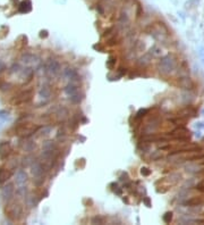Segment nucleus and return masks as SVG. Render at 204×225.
Segmentation results:
<instances>
[{
	"label": "nucleus",
	"instance_id": "1",
	"mask_svg": "<svg viewBox=\"0 0 204 225\" xmlns=\"http://www.w3.org/2000/svg\"><path fill=\"white\" fill-rule=\"evenodd\" d=\"M178 67H179V63H178L177 58L174 56H170V55L163 57L160 64H159V71L165 76L170 75L171 73L178 71Z\"/></svg>",
	"mask_w": 204,
	"mask_h": 225
},
{
	"label": "nucleus",
	"instance_id": "2",
	"mask_svg": "<svg viewBox=\"0 0 204 225\" xmlns=\"http://www.w3.org/2000/svg\"><path fill=\"white\" fill-rule=\"evenodd\" d=\"M38 130H39V125H38V124H34V123L32 122H23V123H18V124L14 127V133L18 136L26 138V136L32 135Z\"/></svg>",
	"mask_w": 204,
	"mask_h": 225
},
{
	"label": "nucleus",
	"instance_id": "3",
	"mask_svg": "<svg viewBox=\"0 0 204 225\" xmlns=\"http://www.w3.org/2000/svg\"><path fill=\"white\" fill-rule=\"evenodd\" d=\"M5 213L8 218H10L11 221H18V219L23 216V208L20 204L16 202H11L8 204L5 208Z\"/></svg>",
	"mask_w": 204,
	"mask_h": 225
},
{
	"label": "nucleus",
	"instance_id": "4",
	"mask_svg": "<svg viewBox=\"0 0 204 225\" xmlns=\"http://www.w3.org/2000/svg\"><path fill=\"white\" fill-rule=\"evenodd\" d=\"M32 97H33V90H25V91L20 92V94H17L15 97L13 103L15 105H24V103H30L31 100H32Z\"/></svg>",
	"mask_w": 204,
	"mask_h": 225
},
{
	"label": "nucleus",
	"instance_id": "5",
	"mask_svg": "<svg viewBox=\"0 0 204 225\" xmlns=\"http://www.w3.org/2000/svg\"><path fill=\"white\" fill-rule=\"evenodd\" d=\"M176 85L179 86L180 89L192 90L195 86V83L189 76L183 75V76H179L178 79H176Z\"/></svg>",
	"mask_w": 204,
	"mask_h": 225
},
{
	"label": "nucleus",
	"instance_id": "6",
	"mask_svg": "<svg viewBox=\"0 0 204 225\" xmlns=\"http://www.w3.org/2000/svg\"><path fill=\"white\" fill-rule=\"evenodd\" d=\"M184 205L186 207H198V206H203L204 205V193L201 195H193L189 199H187L186 201L184 202Z\"/></svg>",
	"mask_w": 204,
	"mask_h": 225
},
{
	"label": "nucleus",
	"instance_id": "7",
	"mask_svg": "<svg viewBox=\"0 0 204 225\" xmlns=\"http://www.w3.org/2000/svg\"><path fill=\"white\" fill-rule=\"evenodd\" d=\"M177 116H183V117H186V118L195 117V116H197V110L193 106H186L183 109L178 110Z\"/></svg>",
	"mask_w": 204,
	"mask_h": 225
},
{
	"label": "nucleus",
	"instance_id": "8",
	"mask_svg": "<svg viewBox=\"0 0 204 225\" xmlns=\"http://www.w3.org/2000/svg\"><path fill=\"white\" fill-rule=\"evenodd\" d=\"M11 154V146L9 142H1L0 143V158L5 160L10 156Z\"/></svg>",
	"mask_w": 204,
	"mask_h": 225
},
{
	"label": "nucleus",
	"instance_id": "9",
	"mask_svg": "<svg viewBox=\"0 0 204 225\" xmlns=\"http://www.w3.org/2000/svg\"><path fill=\"white\" fill-rule=\"evenodd\" d=\"M11 171L7 167H0V184H3L11 177Z\"/></svg>",
	"mask_w": 204,
	"mask_h": 225
},
{
	"label": "nucleus",
	"instance_id": "10",
	"mask_svg": "<svg viewBox=\"0 0 204 225\" xmlns=\"http://www.w3.org/2000/svg\"><path fill=\"white\" fill-rule=\"evenodd\" d=\"M120 42H122V37L119 35V34L116 33L115 35H112V37L108 38L107 39V41H105V44L109 47H115V46H118V44H120Z\"/></svg>",
	"mask_w": 204,
	"mask_h": 225
},
{
	"label": "nucleus",
	"instance_id": "11",
	"mask_svg": "<svg viewBox=\"0 0 204 225\" xmlns=\"http://www.w3.org/2000/svg\"><path fill=\"white\" fill-rule=\"evenodd\" d=\"M18 10L23 14L30 13L31 10H32V3H31L30 0H24V1H22L20 7H18Z\"/></svg>",
	"mask_w": 204,
	"mask_h": 225
},
{
	"label": "nucleus",
	"instance_id": "12",
	"mask_svg": "<svg viewBox=\"0 0 204 225\" xmlns=\"http://www.w3.org/2000/svg\"><path fill=\"white\" fill-rule=\"evenodd\" d=\"M68 115H69V112H68V110L66 109V108H60L58 112H56V118L57 119H59V121H65V119L68 117Z\"/></svg>",
	"mask_w": 204,
	"mask_h": 225
},
{
	"label": "nucleus",
	"instance_id": "13",
	"mask_svg": "<svg viewBox=\"0 0 204 225\" xmlns=\"http://www.w3.org/2000/svg\"><path fill=\"white\" fill-rule=\"evenodd\" d=\"M65 91H66L67 94H69V96H73V94H75V93L78 92V88H77L75 84H68V85L66 86Z\"/></svg>",
	"mask_w": 204,
	"mask_h": 225
},
{
	"label": "nucleus",
	"instance_id": "14",
	"mask_svg": "<svg viewBox=\"0 0 204 225\" xmlns=\"http://www.w3.org/2000/svg\"><path fill=\"white\" fill-rule=\"evenodd\" d=\"M116 63H117V58H116L115 56H110L109 57V59L107 60V67H108L110 71H112L115 68Z\"/></svg>",
	"mask_w": 204,
	"mask_h": 225
},
{
	"label": "nucleus",
	"instance_id": "15",
	"mask_svg": "<svg viewBox=\"0 0 204 225\" xmlns=\"http://www.w3.org/2000/svg\"><path fill=\"white\" fill-rule=\"evenodd\" d=\"M136 1V10H135V15H136V18H141L142 16H143V7H142L141 2L140 1H137V0H135Z\"/></svg>",
	"mask_w": 204,
	"mask_h": 225
},
{
	"label": "nucleus",
	"instance_id": "16",
	"mask_svg": "<svg viewBox=\"0 0 204 225\" xmlns=\"http://www.w3.org/2000/svg\"><path fill=\"white\" fill-rule=\"evenodd\" d=\"M116 34V29H115V26H111V27H108L107 30L103 32V34H102V37L103 38H110V37H112V35H115Z\"/></svg>",
	"mask_w": 204,
	"mask_h": 225
},
{
	"label": "nucleus",
	"instance_id": "17",
	"mask_svg": "<svg viewBox=\"0 0 204 225\" xmlns=\"http://www.w3.org/2000/svg\"><path fill=\"white\" fill-rule=\"evenodd\" d=\"M172 217H174V214H172L171 212H167L165 215H163L162 218H163V222L167 223V224H169V223L172 221Z\"/></svg>",
	"mask_w": 204,
	"mask_h": 225
},
{
	"label": "nucleus",
	"instance_id": "18",
	"mask_svg": "<svg viewBox=\"0 0 204 225\" xmlns=\"http://www.w3.org/2000/svg\"><path fill=\"white\" fill-rule=\"evenodd\" d=\"M148 109H140L136 114V119H142L146 114H148Z\"/></svg>",
	"mask_w": 204,
	"mask_h": 225
},
{
	"label": "nucleus",
	"instance_id": "19",
	"mask_svg": "<svg viewBox=\"0 0 204 225\" xmlns=\"http://www.w3.org/2000/svg\"><path fill=\"white\" fill-rule=\"evenodd\" d=\"M162 151V150H161ZM161 151H157L154 154V155H152L151 156V159L152 160H158V159H161L162 157H163V155H162V152Z\"/></svg>",
	"mask_w": 204,
	"mask_h": 225
},
{
	"label": "nucleus",
	"instance_id": "20",
	"mask_svg": "<svg viewBox=\"0 0 204 225\" xmlns=\"http://www.w3.org/2000/svg\"><path fill=\"white\" fill-rule=\"evenodd\" d=\"M110 186H112V190H113V191H115L117 195H122V189L118 188L117 183H111V184H110Z\"/></svg>",
	"mask_w": 204,
	"mask_h": 225
},
{
	"label": "nucleus",
	"instance_id": "21",
	"mask_svg": "<svg viewBox=\"0 0 204 225\" xmlns=\"http://www.w3.org/2000/svg\"><path fill=\"white\" fill-rule=\"evenodd\" d=\"M141 174L143 176H149L151 174V169L148 168V167H142L141 168Z\"/></svg>",
	"mask_w": 204,
	"mask_h": 225
},
{
	"label": "nucleus",
	"instance_id": "22",
	"mask_svg": "<svg viewBox=\"0 0 204 225\" xmlns=\"http://www.w3.org/2000/svg\"><path fill=\"white\" fill-rule=\"evenodd\" d=\"M92 223L93 224H96V223H99V224H103L104 223V218H102L100 216H96L94 218L92 219Z\"/></svg>",
	"mask_w": 204,
	"mask_h": 225
},
{
	"label": "nucleus",
	"instance_id": "23",
	"mask_svg": "<svg viewBox=\"0 0 204 225\" xmlns=\"http://www.w3.org/2000/svg\"><path fill=\"white\" fill-rule=\"evenodd\" d=\"M195 189H196V190H198V191L201 192V193H204V180L198 183L197 186H195Z\"/></svg>",
	"mask_w": 204,
	"mask_h": 225
},
{
	"label": "nucleus",
	"instance_id": "24",
	"mask_svg": "<svg viewBox=\"0 0 204 225\" xmlns=\"http://www.w3.org/2000/svg\"><path fill=\"white\" fill-rule=\"evenodd\" d=\"M117 73H118L119 76H124L126 73H127V68H124V67H119L118 70H117Z\"/></svg>",
	"mask_w": 204,
	"mask_h": 225
},
{
	"label": "nucleus",
	"instance_id": "25",
	"mask_svg": "<svg viewBox=\"0 0 204 225\" xmlns=\"http://www.w3.org/2000/svg\"><path fill=\"white\" fill-rule=\"evenodd\" d=\"M143 202H144L145 205H146V207H152L151 200H150V198H148V197H145V198L143 199Z\"/></svg>",
	"mask_w": 204,
	"mask_h": 225
},
{
	"label": "nucleus",
	"instance_id": "26",
	"mask_svg": "<svg viewBox=\"0 0 204 225\" xmlns=\"http://www.w3.org/2000/svg\"><path fill=\"white\" fill-rule=\"evenodd\" d=\"M93 48H94V49L100 50V51H104V48H103L101 44H94V46H93Z\"/></svg>",
	"mask_w": 204,
	"mask_h": 225
},
{
	"label": "nucleus",
	"instance_id": "27",
	"mask_svg": "<svg viewBox=\"0 0 204 225\" xmlns=\"http://www.w3.org/2000/svg\"><path fill=\"white\" fill-rule=\"evenodd\" d=\"M128 180V175L126 173H122V176H120V181H127Z\"/></svg>",
	"mask_w": 204,
	"mask_h": 225
},
{
	"label": "nucleus",
	"instance_id": "28",
	"mask_svg": "<svg viewBox=\"0 0 204 225\" xmlns=\"http://www.w3.org/2000/svg\"><path fill=\"white\" fill-rule=\"evenodd\" d=\"M40 37L41 38H47L48 37V31H41V32H40Z\"/></svg>",
	"mask_w": 204,
	"mask_h": 225
}]
</instances>
